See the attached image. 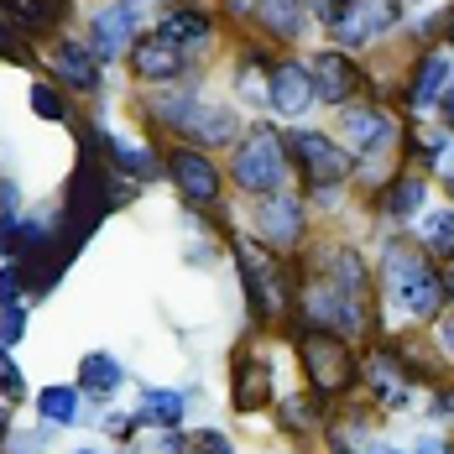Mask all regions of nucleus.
Instances as JSON below:
<instances>
[{
    "label": "nucleus",
    "instance_id": "1",
    "mask_svg": "<svg viewBox=\"0 0 454 454\" xmlns=\"http://www.w3.org/2000/svg\"><path fill=\"white\" fill-rule=\"evenodd\" d=\"M387 287H392V298L408 309L412 318H428L444 309V277L428 267V256H418L412 246H392L387 251Z\"/></svg>",
    "mask_w": 454,
    "mask_h": 454
},
{
    "label": "nucleus",
    "instance_id": "2",
    "mask_svg": "<svg viewBox=\"0 0 454 454\" xmlns=\"http://www.w3.org/2000/svg\"><path fill=\"white\" fill-rule=\"evenodd\" d=\"M235 262H240V282H246V298H251V314L256 318H277L287 309V277L267 246L256 240H240L235 246Z\"/></svg>",
    "mask_w": 454,
    "mask_h": 454
},
{
    "label": "nucleus",
    "instance_id": "3",
    "mask_svg": "<svg viewBox=\"0 0 454 454\" xmlns=\"http://www.w3.org/2000/svg\"><path fill=\"white\" fill-rule=\"evenodd\" d=\"M282 173H287V146H282V137L272 126H256L235 146V183L246 193H272L282 183Z\"/></svg>",
    "mask_w": 454,
    "mask_h": 454
},
{
    "label": "nucleus",
    "instance_id": "4",
    "mask_svg": "<svg viewBox=\"0 0 454 454\" xmlns=\"http://www.w3.org/2000/svg\"><path fill=\"white\" fill-rule=\"evenodd\" d=\"M298 356H303V371L314 376L318 392H345L356 381V356L345 350V340L334 329H303L298 334Z\"/></svg>",
    "mask_w": 454,
    "mask_h": 454
},
{
    "label": "nucleus",
    "instance_id": "5",
    "mask_svg": "<svg viewBox=\"0 0 454 454\" xmlns=\"http://www.w3.org/2000/svg\"><path fill=\"white\" fill-rule=\"evenodd\" d=\"M157 115H162L173 131H183V137H199L204 146H209V141H230V137H235V115L220 110V105H199L193 94L162 99V105H157Z\"/></svg>",
    "mask_w": 454,
    "mask_h": 454
},
{
    "label": "nucleus",
    "instance_id": "6",
    "mask_svg": "<svg viewBox=\"0 0 454 454\" xmlns=\"http://www.w3.org/2000/svg\"><path fill=\"white\" fill-rule=\"evenodd\" d=\"M287 152L303 162V173H309V183H318V188H329V183H345L350 178V157L334 146L329 137H314V131H293L287 137Z\"/></svg>",
    "mask_w": 454,
    "mask_h": 454
},
{
    "label": "nucleus",
    "instance_id": "7",
    "mask_svg": "<svg viewBox=\"0 0 454 454\" xmlns=\"http://www.w3.org/2000/svg\"><path fill=\"white\" fill-rule=\"evenodd\" d=\"M309 79H314V94L318 99H329V105H345V99H356L361 90V68L345 58V52H318L314 68H309Z\"/></svg>",
    "mask_w": 454,
    "mask_h": 454
},
{
    "label": "nucleus",
    "instance_id": "8",
    "mask_svg": "<svg viewBox=\"0 0 454 454\" xmlns=\"http://www.w3.org/2000/svg\"><path fill=\"white\" fill-rule=\"evenodd\" d=\"M173 183L183 188V199L188 204H215V193H220V173H215V162L204 157V152H173Z\"/></svg>",
    "mask_w": 454,
    "mask_h": 454
},
{
    "label": "nucleus",
    "instance_id": "9",
    "mask_svg": "<svg viewBox=\"0 0 454 454\" xmlns=\"http://www.w3.org/2000/svg\"><path fill=\"white\" fill-rule=\"evenodd\" d=\"M131 32H137V11L126 5V0H115V5H105L99 16H94V32H90V52L94 58H115L121 47L131 43Z\"/></svg>",
    "mask_w": 454,
    "mask_h": 454
},
{
    "label": "nucleus",
    "instance_id": "10",
    "mask_svg": "<svg viewBox=\"0 0 454 454\" xmlns=\"http://www.w3.org/2000/svg\"><path fill=\"white\" fill-rule=\"evenodd\" d=\"M267 99H272V110H282V115H298V110L314 99V79H309V68H298V63H277L272 74H267Z\"/></svg>",
    "mask_w": 454,
    "mask_h": 454
},
{
    "label": "nucleus",
    "instance_id": "11",
    "mask_svg": "<svg viewBox=\"0 0 454 454\" xmlns=\"http://www.w3.org/2000/svg\"><path fill=\"white\" fill-rule=\"evenodd\" d=\"M365 376H371V392H376V403H381V408H403V403L412 397V376L403 371V361H392L387 350H376V356H371Z\"/></svg>",
    "mask_w": 454,
    "mask_h": 454
},
{
    "label": "nucleus",
    "instance_id": "12",
    "mask_svg": "<svg viewBox=\"0 0 454 454\" xmlns=\"http://www.w3.org/2000/svg\"><path fill=\"white\" fill-rule=\"evenodd\" d=\"M131 68H137L146 84H162V79L183 74V47L162 43V37H152V43H137V47H131Z\"/></svg>",
    "mask_w": 454,
    "mask_h": 454
},
{
    "label": "nucleus",
    "instance_id": "13",
    "mask_svg": "<svg viewBox=\"0 0 454 454\" xmlns=\"http://www.w3.org/2000/svg\"><path fill=\"white\" fill-rule=\"evenodd\" d=\"M392 21H397V0H356V16H345L340 32L345 43H365V37H381Z\"/></svg>",
    "mask_w": 454,
    "mask_h": 454
},
{
    "label": "nucleus",
    "instance_id": "14",
    "mask_svg": "<svg viewBox=\"0 0 454 454\" xmlns=\"http://www.w3.org/2000/svg\"><path fill=\"white\" fill-rule=\"evenodd\" d=\"M256 225H262V235H267L272 246H293L298 230H303V209H298L293 199H267V204L256 209Z\"/></svg>",
    "mask_w": 454,
    "mask_h": 454
},
{
    "label": "nucleus",
    "instance_id": "15",
    "mask_svg": "<svg viewBox=\"0 0 454 454\" xmlns=\"http://www.w3.org/2000/svg\"><path fill=\"white\" fill-rule=\"evenodd\" d=\"M52 68H58V79H63V84H79V90H99V63H94L90 47L63 43L58 52H52Z\"/></svg>",
    "mask_w": 454,
    "mask_h": 454
},
{
    "label": "nucleus",
    "instance_id": "16",
    "mask_svg": "<svg viewBox=\"0 0 454 454\" xmlns=\"http://www.w3.org/2000/svg\"><path fill=\"white\" fill-rule=\"evenodd\" d=\"M157 37L173 47H199V43H209V16L204 11H168L157 21Z\"/></svg>",
    "mask_w": 454,
    "mask_h": 454
},
{
    "label": "nucleus",
    "instance_id": "17",
    "mask_svg": "<svg viewBox=\"0 0 454 454\" xmlns=\"http://www.w3.org/2000/svg\"><path fill=\"white\" fill-rule=\"evenodd\" d=\"M345 131H350V141H356L361 152H371V146H387L392 121H387L381 110H371V105H356V110H345Z\"/></svg>",
    "mask_w": 454,
    "mask_h": 454
},
{
    "label": "nucleus",
    "instance_id": "18",
    "mask_svg": "<svg viewBox=\"0 0 454 454\" xmlns=\"http://www.w3.org/2000/svg\"><path fill=\"white\" fill-rule=\"evenodd\" d=\"M267 397H272L267 365H262V361H240V365H235V408L256 412V408H267Z\"/></svg>",
    "mask_w": 454,
    "mask_h": 454
},
{
    "label": "nucleus",
    "instance_id": "19",
    "mask_svg": "<svg viewBox=\"0 0 454 454\" xmlns=\"http://www.w3.org/2000/svg\"><path fill=\"white\" fill-rule=\"evenodd\" d=\"M444 84H450V58L444 52H428L423 58V68H418V79H412V110H428L439 94H444Z\"/></svg>",
    "mask_w": 454,
    "mask_h": 454
},
{
    "label": "nucleus",
    "instance_id": "20",
    "mask_svg": "<svg viewBox=\"0 0 454 454\" xmlns=\"http://www.w3.org/2000/svg\"><path fill=\"white\" fill-rule=\"evenodd\" d=\"M126 381V371L115 356H84L79 361V392H94V397H105V392H115Z\"/></svg>",
    "mask_w": 454,
    "mask_h": 454
},
{
    "label": "nucleus",
    "instance_id": "21",
    "mask_svg": "<svg viewBox=\"0 0 454 454\" xmlns=\"http://www.w3.org/2000/svg\"><path fill=\"white\" fill-rule=\"evenodd\" d=\"M141 423H152V428H178L183 423V397L178 392H162V387H152L146 397H141Z\"/></svg>",
    "mask_w": 454,
    "mask_h": 454
},
{
    "label": "nucleus",
    "instance_id": "22",
    "mask_svg": "<svg viewBox=\"0 0 454 454\" xmlns=\"http://www.w3.org/2000/svg\"><path fill=\"white\" fill-rule=\"evenodd\" d=\"M37 412L47 423H74L79 418V392L74 387H43L37 392Z\"/></svg>",
    "mask_w": 454,
    "mask_h": 454
},
{
    "label": "nucleus",
    "instance_id": "23",
    "mask_svg": "<svg viewBox=\"0 0 454 454\" xmlns=\"http://www.w3.org/2000/svg\"><path fill=\"white\" fill-rule=\"evenodd\" d=\"M418 204H423V178H418V173H403V178L381 193V209H387V215H412Z\"/></svg>",
    "mask_w": 454,
    "mask_h": 454
},
{
    "label": "nucleus",
    "instance_id": "24",
    "mask_svg": "<svg viewBox=\"0 0 454 454\" xmlns=\"http://www.w3.org/2000/svg\"><path fill=\"white\" fill-rule=\"evenodd\" d=\"M423 240H428L434 251L454 256V209H434V215L423 220Z\"/></svg>",
    "mask_w": 454,
    "mask_h": 454
},
{
    "label": "nucleus",
    "instance_id": "25",
    "mask_svg": "<svg viewBox=\"0 0 454 454\" xmlns=\"http://www.w3.org/2000/svg\"><path fill=\"white\" fill-rule=\"evenodd\" d=\"M256 11L267 16V27H272L277 37H293L298 32V0H262Z\"/></svg>",
    "mask_w": 454,
    "mask_h": 454
},
{
    "label": "nucleus",
    "instance_id": "26",
    "mask_svg": "<svg viewBox=\"0 0 454 454\" xmlns=\"http://www.w3.org/2000/svg\"><path fill=\"white\" fill-rule=\"evenodd\" d=\"M282 423L298 428V434H309V428L318 423V408L309 403V397H287V403H282Z\"/></svg>",
    "mask_w": 454,
    "mask_h": 454
},
{
    "label": "nucleus",
    "instance_id": "27",
    "mask_svg": "<svg viewBox=\"0 0 454 454\" xmlns=\"http://www.w3.org/2000/svg\"><path fill=\"white\" fill-rule=\"evenodd\" d=\"M32 110H37L43 121H63V115H68V105H63V94L52 90V84H32Z\"/></svg>",
    "mask_w": 454,
    "mask_h": 454
},
{
    "label": "nucleus",
    "instance_id": "28",
    "mask_svg": "<svg viewBox=\"0 0 454 454\" xmlns=\"http://www.w3.org/2000/svg\"><path fill=\"white\" fill-rule=\"evenodd\" d=\"M0 392H5V397H21V392H27V381H21V371L11 365L5 345H0Z\"/></svg>",
    "mask_w": 454,
    "mask_h": 454
},
{
    "label": "nucleus",
    "instance_id": "29",
    "mask_svg": "<svg viewBox=\"0 0 454 454\" xmlns=\"http://www.w3.org/2000/svg\"><path fill=\"white\" fill-rule=\"evenodd\" d=\"M314 16L329 21V27H340V21L350 16V0H314Z\"/></svg>",
    "mask_w": 454,
    "mask_h": 454
},
{
    "label": "nucleus",
    "instance_id": "30",
    "mask_svg": "<svg viewBox=\"0 0 454 454\" xmlns=\"http://www.w3.org/2000/svg\"><path fill=\"white\" fill-rule=\"evenodd\" d=\"M16 293H21V267H5L0 272V309H16Z\"/></svg>",
    "mask_w": 454,
    "mask_h": 454
},
{
    "label": "nucleus",
    "instance_id": "31",
    "mask_svg": "<svg viewBox=\"0 0 454 454\" xmlns=\"http://www.w3.org/2000/svg\"><path fill=\"white\" fill-rule=\"evenodd\" d=\"M21 324H27L21 309H5V318H0V345H16L21 340Z\"/></svg>",
    "mask_w": 454,
    "mask_h": 454
},
{
    "label": "nucleus",
    "instance_id": "32",
    "mask_svg": "<svg viewBox=\"0 0 454 454\" xmlns=\"http://www.w3.org/2000/svg\"><path fill=\"white\" fill-rule=\"evenodd\" d=\"M188 454H230V444L220 439V434H204V439H199V444H193Z\"/></svg>",
    "mask_w": 454,
    "mask_h": 454
},
{
    "label": "nucleus",
    "instance_id": "33",
    "mask_svg": "<svg viewBox=\"0 0 454 454\" xmlns=\"http://www.w3.org/2000/svg\"><path fill=\"white\" fill-rule=\"evenodd\" d=\"M439 178H450V183H454V141L444 146V152H439Z\"/></svg>",
    "mask_w": 454,
    "mask_h": 454
},
{
    "label": "nucleus",
    "instance_id": "34",
    "mask_svg": "<svg viewBox=\"0 0 454 454\" xmlns=\"http://www.w3.org/2000/svg\"><path fill=\"white\" fill-rule=\"evenodd\" d=\"M345 450V444H340ZM345 454H397V450H387V444H361V450H345Z\"/></svg>",
    "mask_w": 454,
    "mask_h": 454
},
{
    "label": "nucleus",
    "instance_id": "35",
    "mask_svg": "<svg viewBox=\"0 0 454 454\" xmlns=\"http://www.w3.org/2000/svg\"><path fill=\"white\" fill-rule=\"evenodd\" d=\"M418 454H444V444L439 439H418Z\"/></svg>",
    "mask_w": 454,
    "mask_h": 454
},
{
    "label": "nucleus",
    "instance_id": "36",
    "mask_svg": "<svg viewBox=\"0 0 454 454\" xmlns=\"http://www.w3.org/2000/svg\"><path fill=\"white\" fill-rule=\"evenodd\" d=\"M262 0H230V11H256Z\"/></svg>",
    "mask_w": 454,
    "mask_h": 454
},
{
    "label": "nucleus",
    "instance_id": "37",
    "mask_svg": "<svg viewBox=\"0 0 454 454\" xmlns=\"http://www.w3.org/2000/svg\"><path fill=\"white\" fill-rule=\"evenodd\" d=\"M444 293L454 298V256H450V272H444Z\"/></svg>",
    "mask_w": 454,
    "mask_h": 454
},
{
    "label": "nucleus",
    "instance_id": "38",
    "mask_svg": "<svg viewBox=\"0 0 454 454\" xmlns=\"http://www.w3.org/2000/svg\"><path fill=\"white\" fill-rule=\"evenodd\" d=\"M444 345H450V350H454V318H450V324H444Z\"/></svg>",
    "mask_w": 454,
    "mask_h": 454
},
{
    "label": "nucleus",
    "instance_id": "39",
    "mask_svg": "<svg viewBox=\"0 0 454 454\" xmlns=\"http://www.w3.org/2000/svg\"><path fill=\"white\" fill-rule=\"evenodd\" d=\"M5 428H11V418H5V412H0V444H5Z\"/></svg>",
    "mask_w": 454,
    "mask_h": 454
},
{
    "label": "nucleus",
    "instance_id": "40",
    "mask_svg": "<svg viewBox=\"0 0 454 454\" xmlns=\"http://www.w3.org/2000/svg\"><path fill=\"white\" fill-rule=\"evenodd\" d=\"M444 110H450V121H454V94H444Z\"/></svg>",
    "mask_w": 454,
    "mask_h": 454
},
{
    "label": "nucleus",
    "instance_id": "41",
    "mask_svg": "<svg viewBox=\"0 0 454 454\" xmlns=\"http://www.w3.org/2000/svg\"><path fill=\"white\" fill-rule=\"evenodd\" d=\"M450 43H454V11H450Z\"/></svg>",
    "mask_w": 454,
    "mask_h": 454
},
{
    "label": "nucleus",
    "instance_id": "42",
    "mask_svg": "<svg viewBox=\"0 0 454 454\" xmlns=\"http://www.w3.org/2000/svg\"><path fill=\"white\" fill-rule=\"evenodd\" d=\"M79 454H94V450H79Z\"/></svg>",
    "mask_w": 454,
    "mask_h": 454
}]
</instances>
